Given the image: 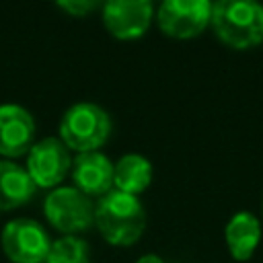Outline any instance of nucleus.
<instances>
[{
	"mask_svg": "<svg viewBox=\"0 0 263 263\" xmlns=\"http://www.w3.org/2000/svg\"><path fill=\"white\" fill-rule=\"evenodd\" d=\"M95 224L109 245L129 247L146 228V212L136 195L111 189L95 205Z\"/></svg>",
	"mask_w": 263,
	"mask_h": 263,
	"instance_id": "obj_1",
	"label": "nucleus"
},
{
	"mask_svg": "<svg viewBox=\"0 0 263 263\" xmlns=\"http://www.w3.org/2000/svg\"><path fill=\"white\" fill-rule=\"evenodd\" d=\"M218 39L234 49H249L263 41V4L255 0H218L212 21Z\"/></svg>",
	"mask_w": 263,
	"mask_h": 263,
	"instance_id": "obj_2",
	"label": "nucleus"
},
{
	"mask_svg": "<svg viewBox=\"0 0 263 263\" xmlns=\"http://www.w3.org/2000/svg\"><path fill=\"white\" fill-rule=\"evenodd\" d=\"M111 117L97 103H74L60 119V140L78 154L97 152L111 136Z\"/></svg>",
	"mask_w": 263,
	"mask_h": 263,
	"instance_id": "obj_3",
	"label": "nucleus"
},
{
	"mask_svg": "<svg viewBox=\"0 0 263 263\" xmlns=\"http://www.w3.org/2000/svg\"><path fill=\"white\" fill-rule=\"evenodd\" d=\"M47 222L64 236H76L95 224V203L76 187H55L43 201Z\"/></svg>",
	"mask_w": 263,
	"mask_h": 263,
	"instance_id": "obj_4",
	"label": "nucleus"
},
{
	"mask_svg": "<svg viewBox=\"0 0 263 263\" xmlns=\"http://www.w3.org/2000/svg\"><path fill=\"white\" fill-rule=\"evenodd\" d=\"M4 255L12 263H43L51 240L45 228L31 218H14L4 224L0 234Z\"/></svg>",
	"mask_w": 263,
	"mask_h": 263,
	"instance_id": "obj_5",
	"label": "nucleus"
},
{
	"mask_svg": "<svg viewBox=\"0 0 263 263\" xmlns=\"http://www.w3.org/2000/svg\"><path fill=\"white\" fill-rule=\"evenodd\" d=\"M158 27L175 39L197 37L212 21V2L208 0H164L156 12Z\"/></svg>",
	"mask_w": 263,
	"mask_h": 263,
	"instance_id": "obj_6",
	"label": "nucleus"
},
{
	"mask_svg": "<svg viewBox=\"0 0 263 263\" xmlns=\"http://www.w3.org/2000/svg\"><path fill=\"white\" fill-rule=\"evenodd\" d=\"M72 166L70 152L60 138H45L27 152V173L35 187H58Z\"/></svg>",
	"mask_w": 263,
	"mask_h": 263,
	"instance_id": "obj_7",
	"label": "nucleus"
},
{
	"mask_svg": "<svg viewBox=\"0 0 263 263\" xmlns=\"http://www.w3.org/2000/svg\"><path fill=\"white\" fill-rule=\"evenodd\" d=\"M152 21V2L148 0H109L103 4V23L115 39L142 37Z\"/></svg>",
	"mask_w": 263,
	"mask_h": 263,
	"instance_id": "obj_8",
	"label": "nucleus"
},
{
	"mask_svg": "<svg viewBox=\"0 0 263 263\" xmlns=\"http://www.w3.org/2000/svg\"><path fill=\"white\" fill-rule=\"evenodd\" d=\"M33 138V115L14 103L0 105V154L6 158H18L31 150Z\"/></svg>",
	"mask_w": 263,
	"mask_h": 263,
	"instance_id": "obj_9",
	"label": "nucleus"
},
{
	"mask_svg": "<svg viewBox=\"0 0 263 263\" xmlns=\"http://www.w3.org/2000/svg\"><path fill=\"white\" fill-rule=\"evenodd\" d=\"M115 164L103 152H84L72 160L74 187L84 195H107L113 189Z\"/></svg>",
	"mask_w": 263,
	"mask_h": 263,
	"instance_id": "obj_10",
	"label": "nucleus"
},
{
	"mask_svg": "<svg viewBox=\"0 0 263 263\" xmlns=\"http://www.w3.org/2000/svg\"><path fill=\"white\" fill-rule=\"evenodd\" d=\"M35 189L37 187L27 168L12 160H0V212L16 210L29 203Z\"/></svg>",
	"mask_w": 263,
	"mask_h": 263,
	"instance_id": "obj_11",
	"label": "nucleus"
},
{
	"mask_svg": "<svg viewBox=\"0 0 263 263\" xmlns=\"http://www.w3.org/2000/svg\"><path fill=\"white\" fill-rule=\"evenodd\" d=\"M226 245L230 255L236 261H247L255 253L259 240H261V224L251 212H236L224 230Z\"/></svg>",
	"mask_w": 263,
	"mask_h": 263,
	"instance_id": "obj_12",
	"label": "nucleus"
},
{
	"mask_svg": "<svg viewBox=\"0 0 263 263\" xmlns=\"http://www.w3.org/2000/svg\"><path fill=\"white\" fill-rule=\"evenodd\" d=\"M152 181V164L142 154H123L115 162L113 187L117 191L138 195L148 189Z\"/></svg>",
	"mask_w": 263,
	"mask_h": 263,
	"instance_id": "obj_13",
	"label": "nucleus"
},
{
	"mask_svg": "<svg viewBox=\"0 0 263 263\" xmlns=\"http://www.w3.org/2000/svg\"><path fill=\"white\" fill-rule=\"evenodd\" d=\"M90 251L80 236H62L51 242L45 263H88Z\"/></svg>",
	"mask_w": 263,
	"mask_h": 263,
	"instance_id": "obj_14",
	"label": "nucleus"
},
{
	"mask_svg": "<svg viewBox=\"0 0 263 263\" xmlns=\"http://www.w3.org/2000/svg\"><path fill=\"white\" fill-rule=\"evenodd\" d=\"M58 6H60L64 12L72 14V16H86V14H90L92 10H97L101 4L95 2V0H60Z\"/></svg>",
	"mask_w": 263,
	"mask_h": 263,
	"instance_id": "obj_15",
	"label": "nucleus"
},
{
	"mask_svg": "<svg viewBox=\"0 0 263 263\" xmlns=\"http://www.w3.org/2000/svg\"><path fill=\"white\" fill-rule=\"evenodd\" d=\"M136 263H164V261H162L158 255H152V253H148V255H142V257H140Z\"/></svg>",
	"mask_w": 263,
	"mask_h": 263,
	"instance_id": "obj_16",
	"label": "nucleus"
}]
</instances>
